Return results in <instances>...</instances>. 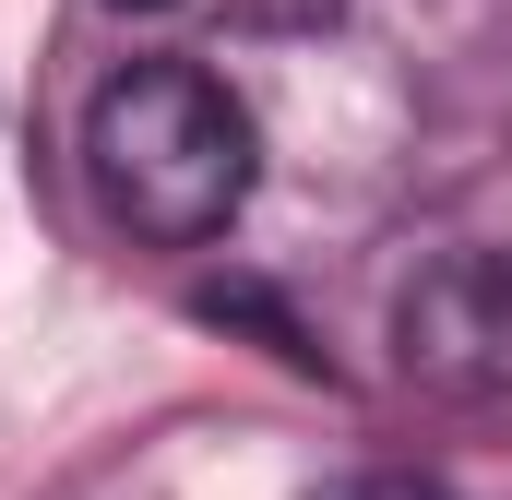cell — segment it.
<instances>
[{
  "label": "cell",
  "instance_id": "obj_3",
  "mask_svg": "<svg viewBox=\"0 0 512 500\" xmlns=\"http://www.w3.org/2000/svg\"><path fill=\"white\" fill-rule=\"evenodd\" d=\"M203 322H251V334L286 358V370H322V346H310V334H298V322H286L262 286H203Z\"/></svg>",
  "mask_w": 512,
  "mask_h": 500
},
{
  "label": "cell",
  "instance_id": "obj_1",
  "mask_svg": "<svg viewBox=\"0 0 512 500\" xmlns=\"http://www.w3.org/2000/svg\"><path fill=\"white\" fill-rule=\"evenodd\" d=\"M84 179L143 250H203L251 203V108L203 60H131L84 108Z\"/></svg>",
  "mask_w": 512,
  "mask_h": 500
},
{
  "label": "cell",
  "instance_id": "obj_2",
  "mask_svg": "<svg viewBox=\"0 0 512 500\" xmlns=\"http://www.w3.org/2000/svg\"><path fill=\"white\" fill-rule=\"evenodd\" d=\"M393 358H405V381H429L453 405L512 393V250H441L393 298Z\"/></svg>",
  "mask_w": 512,
  "mask_h": 500
},
{
  "label": "cell",
  "instance_id": "obj_5",
  "mask_svg": "<svg viewBox=\"0 0 512 500\" xmlns=\"http://www.w3.org/2000/svg\"><path fill=\"white\" fill-rule=\"evenodd\" d=\"M108 12H179V0H108Z\"/></svg>",
  "mask_w": 512,
  "mask_h": 500
},
{
  "label": "cell",
  "instance_id": "obj_4",
  "mask_svg": "<svg viewBox=\"0 0 512 500\" xmlns=\"http://www.w3.org/2000/svg\"><path fill=\"white\" fill-rule=\"evenodd\" d=\"M322 500H441L429 477H393V465H370V477H334Z\"/></svg>",
  "mask_w": 512,
  "mask_h": 500
}]
</instances>
